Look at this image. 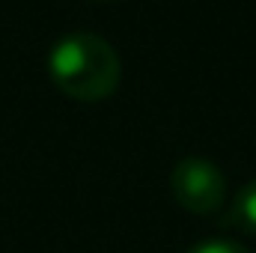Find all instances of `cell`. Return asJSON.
<instances>
[{"instance_id": "1", "label": "cell", "mask_w": 256, "mask_h": 253, "mask_svg": "<svg viewBox=\"0 0 256 253\" xmlns=\"http://www.w3.org/2000/svg\"><path fill=\"white\" fill-rule=\"evenodd\" d=\"M54 86L74 102H102L116 92L122 63L114 45L96 33H68L48 54Z\"/></svg>"}, {"instance_id": "2", "label": "cell", "mask_w": 256, "mask_h": 253, "mask_svg": "<svg viewBox=\"0 0 256 253\" xmlns=\"http://www.w3.org/2000/svg\"><path fill=\"white\" fill-rule=\"evenodd\" d=\"M173 200L191 214H212L226 200V176L206 158H182L170 173Z\"/></svg>"}, {"instance_id": "3", "label": "cell", "mask_w": 256, "mask_h": 253, "mask_svg": "<svg viewBox=\"0 0 256 253\" xmlns=\"http://www.w3.org/2000/svg\"><path fill=\"white\" fill-rule=\"evenodd\" d=\"M230 224L236 230H242L244 236L256 238V179L236 194V200L230 206Z\"/></svg>"}, {"instance_id": "4", "label": "cell", "mask_w": 256, "mask_h": 253, "mask_svg": "<svg viewBox=\"0 0 256 253\" xmlns=\"http://www.w3.org/2000/svg\"><path fill=\"white\" fill-rule=\"evenodd\" d=\"M188 253H250V250L244 244L232 242V238H202Z\"/></svg>"}]
</instances>
